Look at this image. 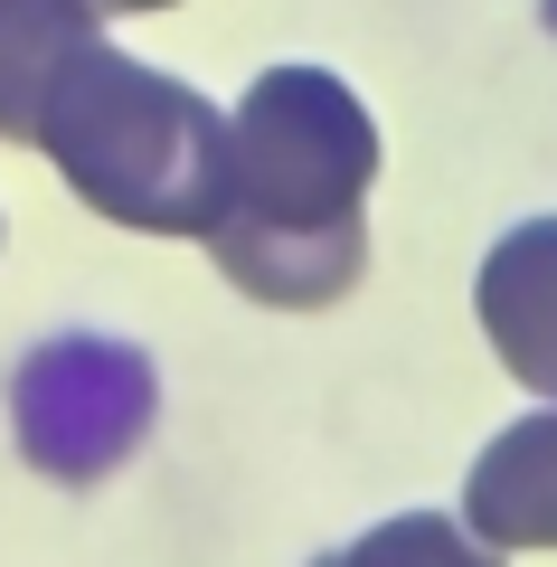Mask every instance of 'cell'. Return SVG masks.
<instances>
[{"mask_svg": "<svg viewBox=\"0 0 557 567\" xmlns=\"http://www.w3.org/2000/svg\"><path fill=\"white\" fill-rule=\"evenodd\" d=\"M379 123L331 66H265L227 114V208L208 256L265 312H321L369 275Z\"/></svg>", "mask_w": 557, "mask_h": 567, "instance_id": "1", "label": "cell"}, {"mask_svg": "<svg viewBox=\"0 0 557 567\" xmlns=\"http://www.w3.org/2000/svg\"><path fill=\"white\" fill-rule=\"evenodd\" d=\"M39 152L95 218L133 237H199L227 208V114L199 85L161 76L123 48H85L39 123Z\"/></svg>", "mask_w": 557, "mask_h": 567, "instance_id": "2", "label": "cell"}, {"mask_svg": "<svg viewBox=\"0 0 557 567\" xmlns=\"http://www.w3.org/2000/svg\"><path fill=\"white\" fill-rule=\"evenodd\" d=\"M95 39V0H0V142H39L66 66Z\"/></svg>", "mask_w": 557, "mask_h": 567, "instance_id": "6", "label": "cell"}, {"mask_svg": "<svg viewBox=\"0 0 557 567\" xmlns=\"http://www.w3.org/2000/svg\"><path fill=\"white\" fill-rule=\"evenodd\" d=\"M95 10H179V0H95Z\"/></svg>", "mask_w": 557, "mask_h": 567, "instance_id": "8", "label": "cell"}, {"mask_svg": "<svg viewBox=\"0 0 557 567\" xmlns=\"http://www.w3.org/2000/svg\"><path fill=\"white\" fill-rule=\"evenodd\" d=\"M473 322L529 398L557 406V218H519L473 275Z\"/></svg>", "mask_w": 557, "mask_h": 567, "instance_id": "4", "label": "cell"}, {"mask_svg": "<svg viewBox=\"0 0 557 567\" xmlns=\"http://www.w3.org/2000/svg\"><path fill=\"white\" fill-rule=\"evenodd\" d=\"M312 567H501V548L473 539V520L454 511H398V520L359 529L350 548H321Z\"/></svg>", "mask_w": 557, "mask_h": 567, "instance_id": "7", "label": "cell"}, {"mask_svg": "<svg viewBox=\"0 0 557 567\" xmlns=\"http://www.w3.org/2000/svg\"><path fill=\"white\" fill-rule=\"evenodd\" d=\"M152 416H161V369L123 331H48L10 369V445L29 473L66 492L123 473L152 445Z\"/></svg>", "mask_w": 557, "mask_h": 567, "instance_id": "3", "label": "cell"}, {"mask_svg": "<svg viewBox=\"0 0 557 567\" xmlns=\"http://www.w3.org/2000/svg\"><path fill=\"white\" fill-rule=\"evenodd\" d=\"M463 520L492 548H557V406L501 425L463 473Z\"/></svg>", "mask_w": 557, "mask_h": 567, "instance_id": "5", "label": "cell"}]
</instances>
